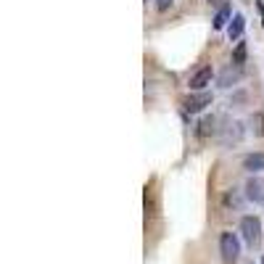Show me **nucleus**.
Wrapping results in <instances>:
<instances>
[{
	"label": "nucleus",
	"mask_w": 264,
	"mask_h": 264,
	"mask_svg": "<svg viewBox=\"0 0 264 264\" xmlns=\"http://www.w3.org/2000/svg\"><path fill=\"white\" fill-rule=\"evenodd\" d=\"M220 254H222V259L227 262V264H235L238 262V256H240V240L235 232H222V238H220Z\"/></svg>",
	"instance_id": "obj_1"
},
{
	"label": "nucleus",
	"mask_w": 264,
	"mask_h": 264,
	"mask_svg": "<svg viewBox=\"0 0 264 264\" xmlns=\"http://www.w3.org/2000/svg\"><path fill=\"white\" fill-rule=\"evenodd\" d=\"M240 235H243V240L248 246H259V240H262V222H259V217H243L240 220Z\"/></svg>",
	"instance_id": "obj_2"
},
{
	"label": "nucleus",
	"mask_w": 264,
	"mask_h": 264,
	"mask_svg": "<svg viewBox=\"0 0 264 264\" xmlns=\"http://www.w3.org/2000/svg\"><path fill=\"white\" fill-rule=\"evenodd\" d=\"M238 80H240V66H227L220 74V88H232Z\"/></svg>",
	"instance_id": "obj_5"
},
{
	"label": "nucleus",
	"mask_w": 264,
	"mask_h": 264,
	"mask_svg": "<svg viewBox=\"0 0 264 264\" xmlns=\"http://www.w3.org/2000/svg\"><path fill=\"white\" fill-rule=\"evenodd\" d=\"M214 132H217V119L214 116H209V119H204L198 124V135L201 137H209V135H214Z\"/></svg>",
	"instance_id": "obj_11"
},
{
	"label": "nucleus",
	"mask_w": 264,
	"mask_h": 264,
	"mask_svg": "<svg viewBox=\"0 0 264 264\" xmlns=\"http://www.w3.org/2000/svg\"><path fill=\"white\" fill-rule=\"evenodd\" d=\"M240 135H243V127H240L238 122H232L224 127V135H222V143L227 145V143H238L240 140Z\"/></svg>",
	"instance_id": "obj_8"
},
{
	"label": "nucleus",
	"mask_w": 264,
	"mask_h": 264,
	"mask_svg": "<svg viewBox=\"0 0 264 264\" xmlns=\"http://www.w3.org/2000/svg\"><path fill=\"white\" fill-rule=\"evenodd\" d=\"M224 204L232 206V209H240V204H243V201H240V193L238 190H230L227 196H224Z\"/></svg>",
	"instance_id": "obj_13"
},
{
	"label": "nucleus",
	"mask_w": 264,
	"mask_h": 264,
	"mask_svg": "<svg viewBox=\"0 0 264 264\" xmlns=\"http://www.w3.org/2000/svg\"><path fill=\"white\" fill-rule=\"evenodd\" d=\"M209 3H212V5H217V8H222V5H224V0H209Z\"/></svg>",
	"instance_id": "obj_16"
},
{
	"label": "nucleus",
	"mask_w": 264,
	"mask_h": 264,
	"mask_svg": "<svg viewBox=\"0 0 264 264\" xmlns=\"http://www.w3.org/2000/svg\"><path fill=\"white\" fill-rule=\"evenodd\" d=\"M212 103V95H209L206 90H201V92H196V95H188L182 100V108L188 114H198V111H204V108Z\"/></svg>",
	"instance_id": "obj_3"
},
{
	"label": "nucleus",
	"mask_w": 264,
	"mask_h": 264,
	"mask_svg": "<svg viewBox=\"0 0 264 264\" xmlns=\"http://www.w3.org/2000/svg\"><path fill=\"white\" fill-rule=\"evenodd\" d=\"M251 124H254V135H264V114H254Z\"/></svg>",
	"instance_id": "obj_14"
},
{
	"label": "nucleus",
	"mask_w": 264,
	"mask_h": 264,
	"mask_svg": "<svg viewBox=\"0 0 264 264\" xmlns=\"http://www.w3.org/2000/svg\"><path fill=\"white\" fill-rule=\"evenodd\" d=\"M262 264H264V259H262Z\"/></svg>",
	"instance_id": "obj_18"
},
{
	"label": "nucleus",
	"mask_w": 264,
	"mask_h": 264,
	"mask_svg": "<svg viewBox=\"0 0 264 264\" xmlns=\"http://www.w3.org/2000/svg\"><path fill=\"white\" fill-rule=\"evenodd\" d=\"M246 61V43H238V48H235V53H232V64L235 66H240Z\"/></svg>",
	"instance_id": "obj_12"
},
{
	"label": "nucleus",
	"mask_w": 264,
	"mask_h": 264,
	"mask_svg": "<svg viewBox=\"0 0 264 264\" xmlns=\"http://www.w3.org/2000/svg\"><path fill=\"white\" fill-rule=\"evenodd\" d=\"M230 16H232V11H230V5L224 3L222 8L217 11V16H214V29H224V27H230V21H232Z\"/></svg>",
	"instance_id": "obj_9"
},
{
	"label": "nucleus",
	"mask_w": 264,
	"mask_h": 264,
	"mask_svg": "<svg viewBox=\"0 0 264 264\" xmlns=\"http://www.w3.org/2000/svg\"><path fill=\"white\" fill-rule=\"evenodd\" d=\"M172 3H175V0H156V8H159V11H167Z\"/></svg>",
	"instance_id": "obj_15"
},
{
	"label": "nucleus",
	"mask_w": 264,
	"mask_h": 264,
	"mask_svg": "<svg viewBox=\"0 0 264 264\" xmlns=\"http://www.w3.org/2000/svg\"><path fill=\"white\" fill-rule=\"evenodd\" d=\"M243 29H246V19L240 16V13H235L230 21V27H227V35H230V40H240V35H243Z\"/></svg>",
	"instance_id": "obj_7"
},
{
	"label": "nucleus",
	"mask_w": 264,
	"mask_h": 264,
	"mask_svg": "<svg viewBox=\"0 0 264 264\" xmlns=\"http://www.w3.org/2000/svg\"><path fill=\"white\" fill-rule=\"evenodd\" d=\"M243 169H248V172H264V153H248L243 159Z\"/></svg>",
	"instance_id": "obj_6"
},
{
	"label": "nucleus",
	"mask_w": 264,
	"mask_h": 264,
	"mask_svg": "<svg viewBox=\"0 0 264 264\" xmlns=\"http://www.w3.org/2000/svg\"><path fill=\"white\" fill-rule=\"evenodd\" d=\"M212 77H214V72H212V66H201L198 72H193L190 74V90L193 92H201V90H206L209 85H212Z\"/></svg>",
	"instance_id": "obj_4"
},
{
	"label": "nucleus",
	"mask_w": 264,
	"mask_h": 264,
	"mask_svg": "<svg viewBox=\"0 0 264 264\" xmlns=\"http://www.w3.org/2000/svg\"><path fill=\"white\" fill-rule=\"evenodd\" d=\"M259 3H262V8H264V0H259Z\"/></svg>",
	"instance_id": "obj_17"
},
{
	"label": "nucleus",
	"mask_w": 264,
	"mask_h": 264,
	"mask_svg": "<svg viewBox=\"0 0 264 264\" xmlns=\"http://www.w3.org/2000/svg\"><path fill=\"white\" fill-rule=\"evenodd\" d=\"M246 198L264 201V185H262L259 180H248V185H246Z\"/></svg>",
	"instance_id": "obj_10"
}]
</instances>
